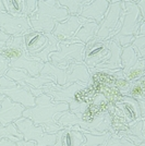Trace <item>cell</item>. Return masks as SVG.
Here are the masks:
<instances>
[{
  "mask_svg": "<svg viewBox=\"0 0 145 146\" xmlns=\"http://www.w3.org/2000/svg\"><path fill=\"white\" fill-rule=\"evenodd\" d=\"M69 105L62 102H55L51 96L42 94L35 98V106L26 108L22 117L30 119L35 125L42 127L46 133L56 134L62 127L58 124L56 117L58 113L68 111Z\"/></svg>",
  "mask_w": 145,
  "mask_h": 146,
  "instance_id": "obj_1",
  "label": "cell"
},
{
  "mask_svg": "<svg viewBox=\"0 0 145 146\" xmlns=\"http://www.w3.org/2000/svg\"><path fill=\"white\" fill-rule=\"evenodd\" d=\"M92 0H58L59 5L62 8L67 9L69 15H76L79 17L83 8L91 3Z\"/></svg>",
  "mask_w": 145,
  "mask_h": 146,
  "instance_id": "obj_22",
  "label": "cell"
},
{
  "mask_svg": "<svg viewBox=\"0 0 145 146\" xmlns=\"http://www.w3.org/2000/svg\"><path fill=\"white\" fill-rule=\"evenodd\" d=\"M69 18L67 9L59 5L58 0L37 1L35 12L30 17L32 30L44 34H51L56 25Z\"/></svg>",
  "mask_w": 145,
  "mask_h": 146,
  "instance_id": "obj_4",
  "label": "cell"
},
{
  "mask_svg": "<svg viewBox=\"0 0 145 146\" xmlns=\"http://www.w3.org/2000/svg\"><path fill=\"white\" fill-rule=\"evenodd\" d=\"M5 11L13 17L29 18L37 8L36 0H3Z\"/></svg>",
  "mask_w": 145,
  "mask_h": 146,
  "instance_id": "obj_14",
  "label": "cell"
},
{
  "mask_svg": "<svg viewBox=\"0 0 145 146\" xmlns=\"http://www.w3.org/2000/svg\"><path fill=\"white\" fill-rule=\"evenodd\" d=\"M0 95L10 98L13 103L22 105L25 109L35 106V97L32 93L6 75L0 78Z\"/></svg>",
  "mask_w": 145,
  "mask_h": 146,
  "instance_id": "obj_10",
  "label": "cell"
},
{
  "mask_svg": "<svg viewBox=\"0 0 145 146\" xmlns=\"http://www.w3.org/2000/svg\"><path fill=\"white\" fill-rule=\"evenodd\" d=\"M131 46L133 47V49L135 50L136 55L139 58L144 59L145 58V36H140L136 35L134 40L132 42Z\"/></svg>",
  "mask_w": 145,
  "mask_h": 146,
  "instance_id": "obj_30",
  "label": "cell"
},
{
  "mask_svg": "<svg viewBox=\"0 0 145 146\" xmlns=\"http://www.w3.org/2000/svg\"><path fill=\"white\" fill-rule=\"evenodd\" d=\"M10 69L9 67V62L7 59H5L2 56L0 55V78L6 75L7 71Z\"/></svg>",
  "mask_w": 145,
  "mask_h": 146,
  "instance_id": "obj_31",
  "label": "cell"
},
{
  "mask_svg": "<svg viewBox=\"0 0 145 146\" xmlns=\"http://www.w3.org/2000/svg\"><path fill=\"white\" fill-rule=\"evenodd\" d=\"M0 55L9 62V67L24 70L32 76H38L44 68V62L33 56L27 55L24 47L23 36L11 37L0 49Z\"/></svg>",
  "mask_w": 145,
  "mask_h": 146,
  "instance_id": "obj_3",
  "label": "cell"
},
{
  "mask_svg": "<svg viewBox=\"0 0 145 146\" xmlns=\"http://www.w3.org/2000/svg\"><path fill=\"white\" fill-rule=\"evenodd\" d=\"M54 146H83L85 136L74 127H66L58 131Z\"/></svg>",
  "mask_w": 145,
  "mask_h": 146,
  "instance_id": "obj_16",
  "label": "cell"
},
{
  "mask_svg": "<svg viewBox=\"0 0 145 146\" xmlns=\"http://www.w3.org/2000/svg\"><path fill=\"white\" fill-rule=\"evenodd\" d=\"M134 3L138 7L142 19L145 21V0H136V1H134Z\"/></svg>",
  "mask_w": 145,
  "mask_h": 146,
  "instance_id": "obj_32",
  "label": "cell"
},
{
  "mask_svg": "<svg viewBox=\"0 0 145 146\" xmlns=\"http://www.w3.org/2000/svg\"><path fill=\"white\" fill-rule=\"evenodd\" d=\"M127 96L135 99L138 103L145 102V83L144 78H141L138 81L131 82V86L129 88Z\"/></svg>",
  "mask_w": 145,
  "mask_h": 146,
  "instance_id": "obj_25",
  "label": "cell"
},
{
  "mask_svg": "<svg viewBox=\"0 0 145 146\" xmlns=\"http://www.w3.org/2000/svg\"><path fill=\"white\" fill-rule=\"evenodd\" d=\"M2 139H7L17 143L19 141L23 140V135L19 132L18 128L15 125V123H9L8 125L3 127L0 124V140Z\"/></svg>",
  "mask_w": 145,
  "mask_h": 146,
  "instance_id": "obj_26",
  "label": "cell"
},
{
  "mask_svg": "<svg viewBox=\"0 0 145 146\" xmlns=\"http://www.w3.org/2000/svg\"><path fill=\"white\" fill-rule=\"evenodd\" d=\"M3 99H5V96L3 95H0V106H1V103H2Z\"/></svg>",
  "mask_w": 145,
  "mask_h": 146,
  "instance_id": "obj_38",
  "label": "cell"
},
{
  "mask_svg": "<svg viewBox=\"0 0 145 146\" xmlns=\"http://www.w3.org/2000/svg\"><path fill=\"white\" fill-rule=\"evenodd\" d=\"M0 11H5V7L2 3V0H0Z\"/></svg>",
  "mask_w": 145,
  "mask_h": 146,
  "instance_id": "obj_37",
  "label": "cell"
},
{
  "mask_svg": "<svg viewBox=\"0 0 145 146\" xmlns=\"http://www.w3.org/2000/svg\"><path fill=\"white\" fill-rule=\"evenodd\" d=\"M116 133L119 134H129V135H132V136H135L136 139L141 140L142 142L145 141V136H144V120H140L136 123H134L132 125L128 127L126 130L123 131H118Z\"/></svg>",
  "mask_w": 145,
  "mask_h": 146,
  "instance_id": "obj_28",
  "label": "cell"
},
{
  "mask_svg": "<svg viewBox=\"0 0 145 146\" xmlns=\"http://www.w3.org/2000/svg\"><path fill=\"white\" fill-rule=\"evenodd\" d=\"M84 44L61 42L60 49L48 56V62L58 68H68L72 63H84Z\"/></svg>",
  "mask_w": 145,
  "mask_h": 146,
  "instance_id": "obj_6",
  "label": "cell"
},
{
  "mask_svg": "<svg viewBox=\"0 0 145 146\" xmlns=\"http://www.w3.org/2000/svg\"><path fill=\"white\" fill-rule=\"evenodd\" d=\"M136 146H145V142L144 143H141V144H139V145H136Z\"/></svg>",
  "mask_w": 145,
  "mask_h": 146,
  "instance_id": "obj_39",
  "label": "cell"
},
{
  "mask_svg": "<svg viewBox=\"0 0 145 146\" xmlns=\"http://www.w3.org/2000/svg\"><path fill=\"white\" fill-rule=\"evenodd\" d=\"M121 10H122V1L120 0L110 1L108 11L99 24V29L96 36L94 37V40H97V42L110 40L112 37H115L118 34L121 27L119 25Z\"/></svg>",
  "mask_w": 145,
  "mask_h": 146,
  "instance_id": "obj_7",
  "label": "cell"
},
{
  "mask_svg": "<svg viewBox=\"0 0 145 146\" xmlns=\"http://www.w3.org/2000/svg\"><path fill=\"white\" fill-rule=\"evenodd\" d=\"M110 1L108 0H92L91 3L85 6L79 17L88 19L99 25L108 11Z\"/></svg>",
  "mask_w": 145,
  "mask_h": 146,
  "instance_id": "obj_17",
  "label": "cell"
},
{
  "mask_svg": "<svg viewBox=\"0 0 145 146\" xmlns=\"http://www.w3.org/2000/svg\"><path fill=\"white\" fill-rule=\"evenodd\" d=\"M6 76L29 90L35 98L44 94L42 88L45 85H47L48 83H56V80L53 76L41 74L38 76H32L24 70H17L12 68H10L7 71Z\"/></svg>",
  "mask_w": 145,
  "mask_h": 146,
  "instance_id": "obj_8",
  "label": "cell"
},
{
  "mask_svg": "<svg viewBox=\"0 0 145 146\" xmlns=\"http://www.w3.org/2000/svg\"><path fill=\"white\" fill-rule=\"evenodd\" d=\"M25 50L27 55L34 56L41 52L48 44V38L46 34L36 32V31H31L30 33L25 34L23 36Z\"/></svg>",
  "mask_w": 145,
  "mask_h": 146,
  "instance_id": "obj_18",
  "label": "cell"
},
{
  "mask_svg": "<svg viewBox=\"0 0 145 146\" xmlns=\"http://www.w3.org/2000/svg\"><path fill=\"white\" fill-rule=\"evenodd\" d=\"M0 146H17V143L10 140H7V139H2V140H0Z\"/></svg>",
  "mask_w": 145,
  "mask_h": 146,
  "instance_id": "obj_35",
  "label": "cell"
},
{
  "mask_svg": "<svg viewBox=\"0 0 145 146\" xmlns=\"http://www.w3.org/2000/svg\"><path fill=\"white\" fill-rule=\"evenodd\" d=\"M100 146H134V144L128 140L126 136L111 133L108 137V140Z\"/></svg>",
  "mask_w": 145,
  "mask_h": 146,
  "instance_id": "obj_29",
  "label": "cell"
},
{
  "mask_svg": "<svg viewBox=\"0 0 145 146\" xmlns=\"http://www.w3.org/2000/svg\"><path fill=\"white\" fill-rule=\"evenodd\" d=\"M9 38H10L9 35H7V34H5V33L0 32V49L6 45V43L8 42V39H9Z\"/></svg>",
  "mask_w": 145,
  "mask_h": 146,
  "instance_id": "obj_33",
  "label": "cell"
},
{
  "mask_svg": "<svg viewBox=\"0 0 145 146\" xmlns=\"http://www.w3.org/2000/svg\"><path fill=\"white\" fill-rule=\"evenodd\" d=\"M31 31L33 30L29 18L13 17L6 11H0V32L11 37H19L24 36Z\"/></svg>",
  "mask_w": 145,
  "mask_h": 146,
  "instance_id": "obj_11",
  "label": "cell"
},
{
  "mask_svg": "<svg viewBox=\"0 0 145 146\" xmlns=\"http://www.w3.org/2000/svg\"><path fill=\"white\" fill-rule=\"evenodd\" d=\"M46 36L48 38V44L45 48L43 49L41 52H38L36 55H34L33 57H35L37 59H39L43 61L44 63L48 62V56L54 52V51H58L60 49V42L53 35V34H46Z\"/></svg>",
  "mask_w": 145,
  "mask_h": 146,
  "instance_id": "obj_23",
  "label": "cell"
},
{
  "mask_svg": "<svg viewBox=\"0 0 145 146\" xmlns=\"http://www.w3.org/2000/svg\"><path fill=\"white\" fill-rule=\"evenodd\" d=\"M99 29V25L95 23L92 20H87V22H85L84 24L80 27V30L76 32V34L74 35L73 39L70 43H81L86 44L90 40L94 39V37L96 36L97 32Z\"/></svg>",
  "mask_w": 145,
  "mask_h": 146,
  "instance_id": "obj_20",
  "label": "cell"
},
{
  "mask_svg": "<svg viewBox=\"0 0 145 146\" xmlns=\"http://www.w3.org/2000/svg\"><path fill=\"white\" fill-rule=\"evenodd\" d=\"M17 146H36L35 144V142H33V141H19L17 142Z\"/></svg>",
  "mask_w": 145,
  "mask_h": 146,
  "instance_id": "obj_34",
  "label": "cell"
},
{
  "mask_svg": "<svg viewBox=\"0 0 145 146\" xmlns=\"http://www.w3.org/2000/svg\"><path fill=\"white\" fill-rule=\"evenodd\" d=\"M136 35H140V36H145V21H143V22L140 24Z\"/></svg>",
  "mask_w": 145,
  "mask_h": 146,
  "instance_id": "obj_36",
  "label": "cell"
},
{
  "mask_svg": "<svg viewBox=\"0 0 145 146\" xmlns=\"http://www.w3.org/2000/svg\"><path fill=\"white\" fill-rule=\"evenodd\" d=\"M88 19L81 18L76 15H69L66 21L56 25L54 32L51 33L59 42H71L80 27L87 22Z\"/></svg>",
  "mask_w": 145,
  "mask_h": 146,
  "instance_id": "obj_13",
  "label": "cell"
},
{
  "mask_svg": "<svg viewBox=\"0 0 145 146\" xmlns=\"http://www.w3.org/2000/svg\"><path fill=\"white\" fill-rule=\"evenodd\" d=\"M56 120L62 128L78 127L93 135H103L111 128V115L108 110L90 111L87 108L82 113H72L68 110L58 113Z\"/></svg>",
  "mask_w": 145,
  "mask_h": 146,
  "instance_id": "obj_2",
  "label": "cell"
},
{
  "mask_svg": "<svg viewBox=\"0 0 145 146\" xmlns=\"http://www.w3.org/2000/svg\"><path fill=\"white\" fill-rule=\"evenodd\" d=\"M74 128L76 129V130H79V131H81L82 133L84 134L85 143L83 144V146H100V145H103L104 143L108 140V137L110 136V134H111L108 131V132H106V133L103 134V135H93V134L88 133V132H86V131L81 130V129H79L78 127H74Z\"/></svg>",
  "mask_w": 145,
  "mask_h": 146,
  "instance_id": "obj_27",
  "label": "cell"
},
{
  "mask_svg": "<svg viewBox=\"0 0 145 146\" xmlns=\"http://www.w3.org/2000/svg\"><path fill=\"white\" fill-rule=\"evenodd\" d=\"M122 24L118 34L110 40H114L121 48L130 46L139 30L140 24L144 21L134 0H123L122 1Z\"/></svg>",
  "mask_w": 145,
  "mask_h": 146,
  "instance_id": "obj_5",
  "label": "cell"
},
{
  "mask_svg": "<svg viewBox=\"0 0 145 146\" xmlns=\"http://www.w3.org/2000/svg\"><path fill=\"white\" fill-rule=\"evenodd\" d=\"M140 58L138 57L135 50L130 45L128 47H123L121 50L120 61H121V72H127L130 68H132Z\"/></svg>",
  "mask_w": 145,
  "mask_h": 146,
  "instance_id": "obj_21",
  "label": "cell"
},
{
  "mask_svg": "<svg viewBox=\"0 0 145 146\" xmlns=\"http://www.w3.org/2000/svg\"><path fill=\"white\" fill-rule=\"evenodd\" d=\"M109 40H100L97 42L92 39L84 46V55L83 62L87 69H94L98 66L104 57L108 54Z\"/></svg>",
  "mask_w": 145,
  "mask_h": 146,
  "instance_id": "obj_12",
  "label": "cell"
},
{
  "mask_svg": "<svg viewBox=\"0 0 145 146\" xmlns=\"http://www.w3.org/2000/svg\"><path fill=\"white\" fill-rule=\"evenodd\" d=\"M121 48L118 44L114 40H109L108 54L104 57L102 62L96 66V70H117L121 69Z\"/></svg>",
  "mask_w": 145,
  "mask_h": 146,
  "instance_id": "obj_19",
  "label": "cell"
},
{
  "mask_svg": "<svg viewBox=\"0 0 145 146\" xmlns=\"http://www.w3.org/2000/svg\"><path fill=\"white\" fill-rule=\"evenodd\" d=\"M19 132L23 135L24 141H33L36 146H54L56 143V134H49L42 127L35 125L30 119L21 117L14 122Z\"/></svg>",
  "mask_w": 145,
  "mask_h": 146,
  "instance_id": "obj_9",
  "label": "cell"
},
{
  "mask_svg": "<svg viewBox=\"0 0 145 146\" xmlns=\"http://www.w3.org/2000/svg\"><path fill=\"white\" fill-rule=\"evenodd\" d=\"M145 73V64H144V59L140 58L138 62L133 66L132 68H130L127 72L122 73L123 78L127 80L128 82H134L138 81L141 78H144Z\"/></svg>",
  "mask_w": 145,
  "mask_h": 146,
  "instance_id": "obj_24",
  "label": "cell"
},
{
  "mask_svg": "<svg viewBox=\"0 0 145 146\" xmlns=\"http://www.w3.org/2000/svg\"><path fill=\"white\" fill-rule=\"evenodd\" d=\"M24 110L22 105L13 103L10 98L5 97L0 106V124L6 127L9 123L15 122L22 117Z\"/></svg>",
  "mask_w": 145,
  "mask_h": 146,
  "instance_id": "obj_15",
  "label": "cell"
}]
</instances>
